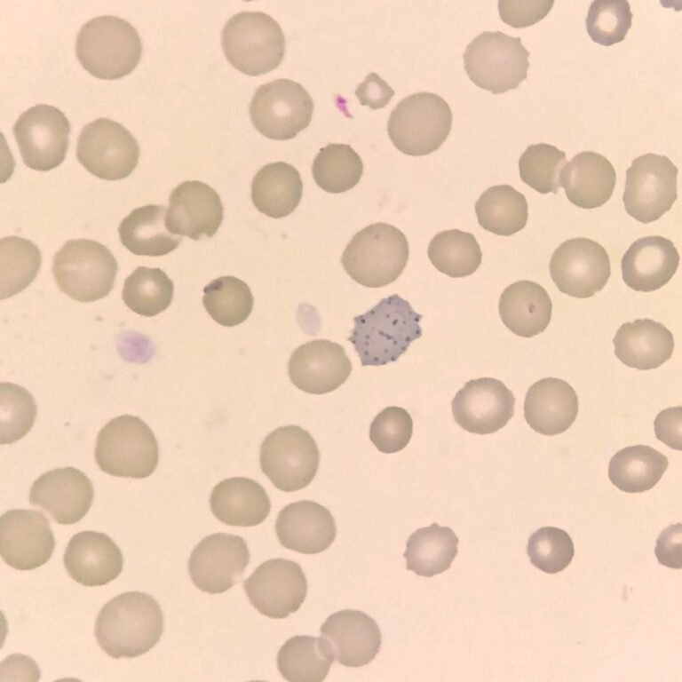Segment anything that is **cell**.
<instances>
[{
    "mask_svg": "<svg viewBox=\"0 0 682 682\" xmlns=\"http://www.w3.org/2000/svg\"><path fill=\"white\" fill-rule=\"evenodd\" d=\"M164 618L158 602L140 591L123 592L99 611L94 634L101 649L113 658H135L160 640Z\"/></svg>",
    "mask_w": 682,
    "mask_h": 682,
    "instance_id": "1",
    "label": "cell"
},
{
    "mask_svg": "<svg viewBox=\"0 0 682 682\" xmlns=\"http://www.w3.org/2000/svg\"><path fill=\"white\" fill-rule=\"evenodd\" d=\"M410 304L397 294L383 298L364 314L353 318L348 340L362 366H382L397 361L421 337L420 321Z\"/></svg>",
    "mask_w": 682,
    "mask_h": 682,
    "instance_id": "2",
    "label": "cell"
},
{
    "mask_svg": "<svg viewBox=\"0 0 682 682\" xmlns=\"http://www.w3.org/2000/svg\"><path fill=\"white\" fill-rule=\"evenodd\" d=\"M75 54L91 75L115 80L131 74L142 54L137 29L116 16L92 18L84 23L76 37Z\"/></svg>",
    "mask_w": 682,
    "mask_h": 682,
    "instance_id": "3",
    "label": "cell"
},
{
    "mask_svg": "<svg viewBox=\"0 0 682 682\" xmlns=\"http://www.w3.org/2000/svg\"><path fill=\"white\" fill-rule=\"evenodd\" d=\"M409 256L408 242L397 227L386 223L371 224L359 231L345 247L341 263L356 282L380 288L403 272Z\"/></svg>",
    "mask_w": 682,
    "mask_h": 682,
    "instance_id": "4",
    "label": "cell"
},
{
    "mask_svg": "<svg viewBox=\"0 0 682 682\" xmlns=\"http://www.w3.org/2000/svg\"><path fill=\"white\" fill-rule=\"evenodd\" d=\"M94 454L104 472L132 479L148 477L159 461V447L153 431L131 415L115 417L99 431Z\"/></svg>",
    "mask_w": 682,
    "mask_h": 682,
    "instance_id": "5",
    "label": "cell"
},
{
    "mask_svg": "<svg viewBox=\"0 0 682 682\" xmlns=\"http://www.w3.org/2000/svg\"><path fill=\"white\" fill-rule=\"evenodd\" d=\"M222 48L234 68L249 75H260L275 69L282 61L285 36L270 15L241 12L226 23Z\"/></svg>",
    "mask_w": 682,
    "mask_h": 682,
    "instance_id": "6",
    "label": "cell"
},
{
    "mask_svg": "<svg viewBox=\"0 0 682 682\" xmlns=\"http://www.w3.org/2000/svg\"><path fill=\"white\" fill-rule=\"evenodd\" d=\"M118 264L102 243L89 239L66 242L54 255L52 274L58 288L74 300L89 303L107 296Z\"/></svg>",
    "mask_w": 682,
    "mask_h": 682,
    "instance_id": "7",
    "label": "cell"
},
{
    "mask_svg": "<svg viewBox=\"0 0 682 682\" xmlns=\"http://www.w3.org/2000/svg\"><path fill=\"white\" fill-rule=\"evenodd\" d=\"M449 105L440 96L418 92L404 98L391 112L388 136L401 153L429 155L447 139L452 126Z\"/></svg>",
    "mask_w": 682,
    "mask_h": 682,
    "instance_id": "8",
    "label": "cell"
},
{
    "mask_svg": "<svg viewBox=\"0 0 682 682\" xmlns=\"http://www.w3.org/2000/svg\"><path fill=\"white\" fill-rule=\"evenodd\" d=\"M529 55L519 37L484 31L469 43L463 58L471 81L499 94L518 88L527 78Z\"/></svg>",
    "mask_w": 682,
    "mask_h": 682,
    "instance_id": "9",
    "label": "cell"
},
{
    "mask_svg": "<svg viewBox=\"0 0 682 682\" xmlns=\"http://www.w3.org/2000/svg\"><path fill=\"white\" fill-rule=\"evenodd\" d=\"M319 461L314 439L297 425L274 430L261 444L260 468L282 491L292 492L307 487L316 475Z\"/></svg>",
    "mask_w": 682,
    "mask_h": 682,
    "instance_id": "10",
    "label": "cell"
},
{
    "mask_svg": "<svg viewBox=\"0 0 682 682\" xmlns=\"http://www.w3.org/2000/svg\"><path fill=\"white\" fill-rule=\"evenodd\" d=\"M313 102L306 90L289 79L260 85L250 104L254 127L265 137L285 140L295 138L311 123Z\"/></svg>",
    "mask_w": 682,
    "mask_h": 682,
    "instance_id": "11",
    "label": "cell"
},
{
    "mask_svg": "<svg viewBox=\"0 0 682 682\" xmlns=\"http://www.w3.org/2000/svg\"><path fill=\"white\" fill-rule=\"evenodd\" d=\"M75 155L90 173L101 179L115 181L127 178L135 170L139 147L124 126L100 117L83 128Z\"/></svg>",
    "mask_w": 682,
    "mask_h": 682,
    "instance_id": "12",
    "label": "cell"
},
{
    "mask_svg": "<svg viewBox=\"0 0 682 682\" xmlns=\"http://www.w3.org/2000/svg\"><path fill=\"white\" fill-rule=\"evenodd\" d=\"M677 166L665 155L647 153L626 170L623 201L627 213L646 224L669 211L678 198Z\"/></svg>",
    "mask_w": 682,
    "mask_h": 682,
    "instance_id": "13",
    "label": "cell"
},
{
    "mask_svg": "<svg viewBox=\"0 0 682 682\" xmlns=\"http://www.w3.org/2000/svg\"><path fill=\"white\" fill-rule=\"evenodd\" d=\"M12 132L26 166L48 171L65 160L69 141L70 123L59 108L38 104L24 111Z\"/></svg>",
    "mask_w": 682,
    "mask_h": 682,
    "instance_id": "14",
    "label": "cell"
},
{
    "mask_svg": "<svg viewBox=\"0 0 682 682\" xmlns=\"http://www.w3.org/2000/svg\"><path fill=\"white\" fill-rule=\"evenodd\" d=\"M550 275L562 293L587 298L600 291L610 274V259L599 242L589 238H573L562 242L553 252Z\"/></svg>",
    "mask_w": 682,
    "mask_h": 682,
    "instance_id": "15",
    "label": "cell"
},
{
    "mask_svg": "<svg viewBox=\"0 0 682 682\" xmlns=\"http://www.w3.org/2000/svg\"><path fill=\"white\" fill-rule=\"evenodd\" d=\"M243 587L251 605L273 619H283L297 611L307 594V581L300 565L282 558L260 564Z\"/></svg>",
    "mask_w": 682,
    "mask_h": 682,
    "instance_id": "16",
    "label": "cell"
},
{
    "mask_svg": "<svg viewBox=\"0 0 682 682\" xmlns=\"http://www.w3.org/2000/svg\"><path fill=\"white\" fill-rule=\"evenodd\" d=\"M250 562L245 540L226 533L210 535L194 547L188 559V573L194 584L210 594L232 588Z\"/></svg>",
    "mask_w": 682,
    "mask_h": 682,
    "instance_id": "17",
    "label": "cell"
},
{
    "mask_svg": "<svg viewBox=\"0 0 682 682\" xmlns=\"http://www.w3.org/2000/svg\"><path fill=\"white\" fill-rule=\"evenodd\" d=\"M55 549V537L47 518L34 510L13 509L0 518V553L17 570H32L45 564Z\"/></svg>",
    "mask_w": 682,
    "mask_h": 682,
    "instance_id": "18",
    "label": "cell"
},
{
    "mask_svg": "<svg viewBox=\"0 0 682 682\" xmlns=\"http://www.w3.org/2000/svg\"><path fill=\"white\" fill-rule=\"evenodd\" d=\"M515 398L496 378L480 377L465 383L452 400V415L464 430L475 434L494 433L514 415Z\"/></svg>",
    "mask_w": 682,
    "mask_h": 682,
    "instance_id": "19",
    "label": "cell"
},
{
    "mask_svg": "<svg viewBox=\"0 0 682 682\" xmlns=\"http://www.w3.org/2000/svg\"><path fill=\"white\" fill-rule=\"evenodd\" d=\"M94 497L91 480L74 467L43 473L29 490V502L49 513L59 524L78 522L89 512Z\"/></svg>",
    "mask_w": 682,
    "mask_h": 682,
    "instance_id": "20",
    "label": "cell"
},
{
    "mask_svg": "<svg viewBox=\"0 0 682 682\" xmlns=\"http://www.w3.org/2000/svg\"><path fill=\"white\" fill-rule=\"evenodd\" d=\"M218 194L199 180L178 185L169 197L166 226L170 232L193 240L212 237L223 220Z\"/></svg>",
    "mask_w": 682,
    "mask_h": 682,
    "instance_id": "21",
    "label": "cell"
},
{
    "mask_svg": "<svg viewBox=\"0 0 682 682\" xmlns=\"http://www.w3.org/2000/svg\"><path fill=\"white\" fill-rule=\"evenodd\" d=\"M352 372V363L342 345L325 339L309 341L291 354L288 374L301 391L324 394L337 389Z\"/></svg>",
    "mask_w": 682,
    "mask_h": 682,
    "instance_id": "22",
    "label": "cell"
},
{
    "mask_svg": "<svg viewBox=\"0 0 682 682\" xmlns=\"http://www.w3.org/2000/svg\"><path fill=\"white\" fill-rule=\"evenodd\" d=\"M321 634L337 662L346 667L369 664L379 653L382 634L377 622L367 614L345 609L330 615Z\"/></svg>",
    "mask_w": 682,
    "mask_h": 682,
    "instance_id": "23",
    "label": "cell"
},
{
    "mask_svg": "<svg viewBox=\"0 0 682 682\" xmlns=\"http://www.w3.org/2000/svg\"><path fill=\"white\" fill-rule=\"evenodd\" d=\"M279 542L285 548L304 554L327 550L337 535L331 512L323 505L302 500L286 505L275 521Z\"/></svg>",
    "mask_w": 682,
    "mask_h": 682,
    "instance_id": "24",
    "label": "cell"
},
{
    "mask_svg": "<svg viewBox=\"0 0 682 682\" xmlns=\"http://www.w3.org/2000/svg\"><path fill=\"white\" fill-rule=\"evenodd\" d=\"M70 577L84 586H102L122 572L123 557L117 544L106 534L82 531L69 540L63 557Z\"/></svg>",
    "mask_w": 682,
    "mask_h": 682,
    "instance_id": "25",
    "label": "cell"
},
{
    "mask_svg": "<svg viewBox=\"0 0 682 682\" xmlns=\"http://www.w3.org/2000/svg\"><path fill=\"white\" fill-rule=\"evenodd\" d=\"M679 259L677 248L668 238L659 235L639 238L622 258L623 280L636 291H654L670 282Z\"/></svg>",
    "mask_w": 682,
    "mask_h": 682,
    "instance_id": "26",
    "label": "cell"
},
{
    "mask_svg": "<svg viewBox=\"0 0 682 682\" xmlns=\"http://www.w3.org/2000/svg\"><path fill=\"white\" fill-rule=\"evenodd\" d=\"M578 398L566 381L546 377L534 383L524 400V417L536 432L553 436L566 432L578 414Z\"/></svg>",
    "mask_w": 682,
    "mask_h": 682,
    "instance_id": "27",
    "label": "cell"
},
{
    "mask_svg": "<svg viewBox=\"0 0 682 682\" xmlns=\"http://www.w3.org/2000/svg\"><path fill=\"white\" fill-rule=\"evenodd\" d=\"M616 172L607 158L593 151H583L567 163L559 184L568 201L586 210L604 205L612 196Z\"/></svg>",
    "mask_w": 682,
    "mask_h": 682,
    "instance_id": "28",
    "label": "cell"
},
{
    "mask_svg": "<svg viewBox=\"0 0 682 682\" xmlns=\"http://www.w3.org/2000/svg\"><path fill=\"white\" fill-rule=\"evenodd\" d=\"M613 343L615 354L621 362L639 370L660 367L670 359L674 350L672 333L651 319H637L622 324Z\"/></svg>",
    "mask_w": 682,
    "mask_h": 682,
    "instance_id": "29",
    "label": "cell"
},
{
    "mask_svg": "<svg viewBox=\"0 0 682 682\" xmlns=\"http://www.w3.org/2000/svg\"><path fill=\"white\" fill-rule=\"evenodd\" d=\"M210 506L213 515L224 524L254 527L266 519L271 502L265 488L256 480L234 477L213 488Z\"/></svg>",
    "mask_w": 682,
    "mask_h": 682,
    "instance_id": "30",
    "label": "cell"
},
{
    "mask_svg": "<svg viewBox=\"0 0 682 682\" xmlns=\"http://www.w3.org/2000/svg\"><path fill=\"white\" fill-rule=\"evenodd\" d=\"M499 314L514 334L532 337L544 331L551 322L552 302L540 284L521 280L510 284L501 294Z\"/></svg>",
    "mask_w": 682,
    "mask_h": 682,
    "instance_id": "31",
    "label": "cell"
},
{
    "mask_svg": "<svg viewBox=\"0 0 682 682\" xmlns=\"http://www.w3.org/2000/svg\"><path fill=\"white\" fill-rule=\"evenodd\" d=\"M166 212L164 206L156 204L133 210L119 225L122 244L138 256L159 257L173 251L179 246L181 236L167 228Z\"/></svg>",
    "mask_w": 682,
    "mask_h": 682,
    "instance_id": "32",
    "label": "cell"
},
{
    "mask_svg": "<svg viewBox=\"0 0 682 682\" xmlns=\"http://www.w3.org/2000/svg\"><path fill=\"white\" fill-rule=\"evenodd\" d=\"M303 183L298 170L284 162L262 167L251 183V200L263 214L280 218L289 215L298 206Z\"/></svg>",
    "mask_w": 682,
    "mask_h": 682,
    "instance_id": "33",
    "label": "cell"
},
{
    "mask_svg": "<svg viewBox=\"0 0 682 682\" xmlns=\"http://www.w3.org/2000/svg\"><path fill=\"white\" fill-rule=\"evenodd\" d=\"M459 539L448 527L437 523L412 533L406 543L407 569L419 576L432 577L450 568L458 552Z\"/></svg>",
    "mask_w": 682,
    "mask_h": 682,
    "instance_id": "34",
    "label": "cell"
},
{
    "mask_svg": "<svg viewBox=\"0 0 682 682\" xmlns=\"http://www.w3.org/2000/svg\"><path fill=\"white\" fill-rule=\"evenodd\" d=\"M668 464V458L650 446H629L612 456L608 477L621 491L642 493L658 483Z\"/></svg>",
    "mask_w": 682,
    "mask_h": 682,
    "instance_id": "35",
    "label": "cell"
},
{
    "mask_svg": "<svg viewBox=\"0 0 682 682\" xmlns=\"http://www.w3.org/2000/svg\"><path fill=\"white\" fill-rule=\"evenodd\" d=\"M334 661L322 638L297 635L289 638L277 654L279 672L290 682H321Z\"/></svg>",
    "mask_w": 682,
    "mask_h": 682,
    "instance_id": "36",
    "label": "cell"
},
{
    "mask_svg": "<svg viewBox=\"0 0 682 682\" xmlns=\"http://www.w3.org/2000/svg\"><path fill=\"white\" fill-rule=\"evenodd\" d=\"M480 226L497 235L510 236L522 230L528 218V205L523 194L510 185L493 186L475 203Z\"/></svg>",
    "mask_w": 682,
    "mask_h": 682,
    "instance_id": "37",
    "label": "cell"
},
{
    "mask_svg": "<svg viewBox=\"0 0 682 682\" xmlns=\"http://www.w3.org/2000/svg\"><path fill=\"white\" fill-rule=\"evenodd\" d=\"M427 252L434 267L453 278L473 274L482 258L474 235L457 229L438 233L430 242Z\"/></svg>",
    "mask_w": 682,
    "mask_h": 682,
    "instance_id": "38",
    "label": "cell"
},
{
    "mask_svg": "<svg viewBox=\"0 0 682 682\" xmlns=\"http://www.w3.org/2000/svg\"><path fill=\"white\" fill-rule=\"evenodd\" d=\"M173 292V282L163 270L139 266L125 279L122 297L132 312L153 317L169 307Z\"/></svg>",
    "mask_w": 682,
    "mask_h": 682,
    "instance_id": "39",
    "label": "cell"
},
{
    "mask_svg": "<svg viewBox=\"0 0 682 682\" xmlns=\"http://www.w3.org/2000/svg\"><path fill=\"white\" fill-rule=\"evenodd\" d=\"M312 173L324 191L339 194L353 188L363 173V163L350 145L330 143L316 155Z\"/></svg>",
    "mask_w": 682,
    "mask_h": 682,
    "instance_id": "40",
    "label": "cell"
},
{
    "mask_svg": "<svg viewBox=\"0 0 682 682\" xmlns=\"http://www.w3.org/2000/svg\"><path fill=\"white\" fill-rule=\"evenodd\" d=\"M253 296L249 286L234 276H222L203 289L202 304L218 324L234 327L243 322L253 308Z\"/></svg>",
    "mask_w": 682,
    "mask_h": 682,
    "instance_id": "41",
    "label": "cell"
},
{
    "mask_svg": "<svg viewBox=\"0 0 682 682\" xmlns=\"http://www.w3.org/2000/svg\"><path fill=\"white\" fill-rule=\"evenodd\" d=\"M0 245L1 299H5L17 295L35 280L42 257L36 244L19 236L2 238Z\"/></svg>",
    "mask_w": 682,
    "mask_h": 682,
    "instance_id": "42",
    "label": "cell"
},
{
    "mask_svg": "<svg viewBox=\"0 0 682 682\" xmlns=\"http://www.w3.org/2000/svg\"><path fill=\"white\" fill-rule=\"evenodd\" d=\"M566 163L564 151L546 143L532 144L519 157V176L540 194H557L560 187L559 174Z\"/></svg>",
    "mask_w": 682,
    "mask_h": 682,
    "instance_id": "43",
    "label": "cell"
},
{
    "mask_svg": "<svg viewBox=\"0 0 682 682\" xmlns=\"http://www.w3.org/2000/svg\"><path fill=\"white\" fill-rule=\"evenodd\" d=\"M632 16L628 1H593L585 20L587 33L595 43L611 46L624 40Z\"/></svg>",
    "mask_w": 682,
    "mask_h": 682,
    "instance_id": "44",
    "label": "cell"
},
{
    "mask_svg": "<svg viewBox=\"0 0 682 682\" xmlns=\"http://www.w3.org/2000/svg\"><path fill=\"white\" fill-rule=\"evenodd\" d=\"M0 396L1 444H11L30 431L36 405L25 388L12 383H1Z\"/></svg>",
    "mask_w": 682,
    "mask_h": 682,
    "instance_id": "45",
    "label": "cell"
},
{
    "mask_svg": "<svg viewBox=\"0 0 682 682\" xmlns=\"http://www.w3.org/2000/svg\"><path fill=\"white\" fill-rule=\"evenodd\" d=\"M574 554V543L568 533L561 528L541 527L528 538L530 562L544 573L561 572L571 563Z\"/></svg>",
    "mask_w": 682,
    "mask_h": 682,
    "instance_id": "46",
    "label": "cell"
},
{
    "mask_svg": "<svg viewBox=\"0 0 682 682\" xmlns=\"http://www.w3.org/2000/svg\"><path fill=\"white\" fill-rule=\"evenodd\" d=\"M413 421L409 413L400 407H387L379 412L369 426V439L383 453L402 450L409 442Z\"/></svg>",
    "mask_w": 682,
    "mask_h": 682,
    "instance_id": "47",
    "label": "cell"
},
{
    "mask_svg": "<svg viewBox=\"0 0 682 682\" xmlns=\"http://www.w3.org/2000/svg\"><path fill=\"white\" fill-rule=\"evenodd\" d=\"M554 1L526 0L498 2V11L501 20L509 26L521 28L532 26L550 12Z\"/></svg>",
    "mask_w": 682,
    "mask_h": 682,
    "instance_id": "48",
    "label": "cell"
},
{
    "mask_svg": "<svg viewBox=\"0 0 682 682\" xmlns=\"http://www.w3.org/2000/svg\"><path fill=\"white\" fill-rule=\"evenodd\" d=\"M394 94L393 89L374 72L369 74L355 91L361 105L371 109L385 107Z\"/></svg>",
    "mask_w": 682,
    "mask_h": 682,
    "instance_id": "49",
    "label": "cell"
},
{
    "mask_svg": "<svg viewBox=\"0 0 682 682\" xmlns=\"http://www.w3.org/2000/svg\"><path fill=\"white\" fill-rule=\"evenodd\" d=\"M681 523L666 527L656 541L655 555L660 564L680 569L681 559Z\"/></svg>",
    "mask_w": 682,
    "mask_h": 682,
    "instance_id": "50",
    "label": "cell"
},
{
    "mask_svg": "<svg viewBox=\"0 0 682 682\" xmlns=\"http://www.w3.org/2000/svg\"><path fill=\"white\" fill-rule=\"evenodd\" d=\"M681 407L662 410L654 419L656 438L672 449L681 450Z\"/></svg>",
    "mask_w": 682,
    "mask_h": 682,
    "instance_id": "51",
    "label": "cell"
}]
</instances>
